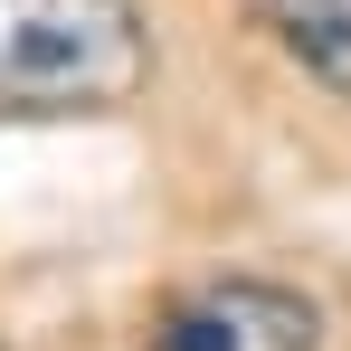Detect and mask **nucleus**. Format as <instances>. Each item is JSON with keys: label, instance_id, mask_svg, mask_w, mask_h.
I'll return each instance as SVG.
<instances>
[{"label": "nucleus", "instance_id": "7ed1b4c3", "mask_svg": "<svg viewBox=\"0 0 351 351\" xmlns=\"http://www.w3.org/2000/svg\"><path fill=\"white\" fill-rule=\"evenodd\" d=\"M247 10H256V29H266L323 95L351 105V0H247Z\"/></svg>", "mask_w": 351, "mask_h": 351}, {"label": "nucleus", "instance_id": "f03ea898", "mask_svg": "<svg viewBox=\"0 0 351 351\" xmlns=\"http://www.w3.org/2000/svg\"><path fill=\"white\" fill-rule=\"evenodd\" d=\"M323 342V313L294 285H266V276H219V285L180 294L171 313L152 323L143 351H313Z\"/></svg>", "mask_w": 351, "mask_h": 351}, {"label": "nucleus", "instance_id": "f257e3e1", "mask_svg": "<svg viewBox=\"0 0 351 351\" xmlns=\"http://www.w3.org/2000/svg\"><path fill=\"white\" fill-rule=\"evenodd\" d=\"M152 86V38L133 0H0V114H123Z\"/></svg>", "mask_w": 351, "mask_h": 351}]
</instances>
